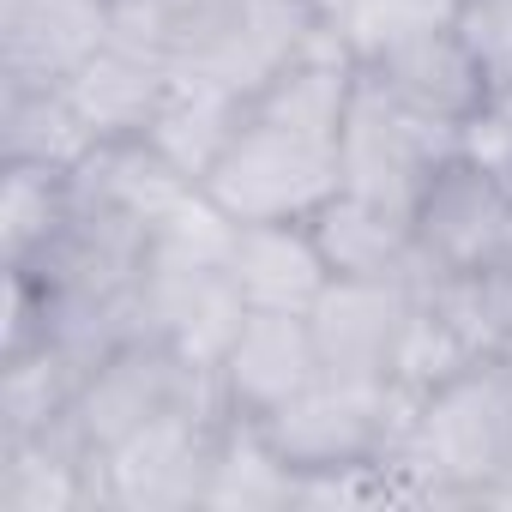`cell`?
<instances>
[{
  "mask_svg": "<svg viewBox=\"0 0 512 512\" xmlns=\"http://www.w3.org/2000/svg\"><path fill=\"white\" fill-rule=\"evenodd\" d=\"M187 404H223L217 374L193 368L163 338H127L115 356H103L85 374L67 422L79 428V440L91 452H115L121 440H133L139 428H151L157 416L187 410Z\"/></svg>",
  "mask_w": 512,
  "mask_h": 512,
  "instance_id": "4",
  "label": "cell"
},
{
  "mask_svg": "<svg viewBox=\"0 0 512 512\" xmlns=\"http://www.w3.org/2000/svg\"><path fill=\"white\" fill-rule=\"evenodd\" d=\"M410 416V398L392 380H356V374H320L308 392H296L284 410H272L260 428L278 446V458L296 476L314 470H356L380 464Z\"/></svg>",
  "mask_w": 512,
  "mask_h": 512,
  "instance_id": "3",
  "label": "cell"
},
{
  "mask_svg": "<svg viewBox=\"0 0 512 512\" xmlns=\"http://www.w3.org/2000/svg\"><path fill=\"white\" fill-rule=\"evenodd\" d=\"M0 512H97V452L73 422L0 440Z\"/></svg>",
  "mask_w": 512,
  "mask_h": 512,
  "instance_id": "14",
  "label": "cell"
},
{
  "mask_svg": "<svg viewBox=\"0 0 512 512\" xmlns=\"http://www.w3.org/2000/svg\"><path fill=\"white\" fill-rule=\"evenodd\" d=\"M362 73L386 97H398L410 115L440 121L452 133H464L488 109V85H482V73H476V61L452 25H434V31H416V37L380 49L374 61H362Z\"/></svg>",
  "mask_w": 512,
  "mask_h": 512,
  "instance_id": "12",
  "label": "cell"
},
{
  "mask_svg": "<svg viewBox=\"0 0 512 512\" xmlns=\"http://www.w3.org/2000/svg\"><path fill=\"white\" fill-rule=\"evenodd\" d=\"M326 374L320 344L308 314H278V308H247L223 368H217V392L229 416H253L266 422L272 410H284L296 392H308Z\"/></svg>",
  "mask_w": 512,
  "mask_h": 512,
  "instance_id": "8",
  "label": "cell"
},
{
  "mask_svg": "<svg viewBox=\"0 0 512 512\" xmlns=\"http://www.w3.org/2000/svg\"><path fill=\"white\" fill-rule=\"evenodd\" d=\"M470 362H476V344L416 290V314L404 326V344H398V362H392V386L404 398H422V392H434L440 380H452Z\"/></svg>",
  "mask_w": 512,
  "mask_h": 512,
  "instance_id": "24",
  "label": "cell"
},
{
  "mask_svg": "<svg viewBox=\"0 0 512 512\" xmlns=\"http://www.w3.org/2000/svg\"><path fill=\"white\" fill-rule=\"evenodd\" d=\"M506 452H512V368L500 356H476L434 392L410 398V416L380 464L398 476L404 500L482 506Z\"/></svg>",
  "mask_w": 512,
  "mask_h": 512,
  "instance_id": "1",
  "label": "cell"
},
{
  "mask_svg": "<svg viewBox=\"0 0 512 512\" xmlns=\"http://www.w3.org/2000/svg\"><path fill=\"white\" fill-rule=\"evenodd\" d=\"M73 223V169L0 163V260L7 272L37 266Z\"/></svg>",
  "mask_w": 512,
  "mask_h": 512,
  "instance_id": "20",
  "label": "cell"
},
{
  "mask_svg": "<svg viewBox=\"0 0 512 512\" xmlns=\"http://www.w3.org/2000/svg\"><path fill=\"white\" fill-rule=\"evenodd\" d=\"M229 278L247 296V308H278V314H308L332 266L314 241V223H241L235 253H229Z\"/></svg>",
  "mask_w": 512,
  "mask_h": 512,
  "instance_id": "15",
  "label": "cell"
},
{
  "mask_svg": "<svg viewBox=\"0 0 512 512\" xmlns=\"http://www.w3.org/2000/svg\"><path fill=\"white\" fill-rule=\"evenodd\" d=\"M79 386H85V374L55 344H31L19 356H0V440L43 434V428L67 422Z\"/></svg>",
  "mask_w": 512,
  "mask_h": 512,
  "instance_id": "22",
  "label": "cell"
},
{
  "mask_svg": "<svg viewBox=\"0 0 512 512\" xmlns=\"http://www.w3.org/2000/svg\"><path fill=\"white\" fill-rule=\"evenodd\" d=\"M223 404H187L97 452V512H193L205 500Z\"/></svg>",
  "mask_w": 512,
  "mask_h": 512,
  "instance_id": "5",
  "label": "cell"
},
{
  "mask_svg": "<svg viewBox=\"0 0 512 512\" xmlns=\"http://www.w3.org/2000/svg\"><path fill=\"white\" fill-rule=\"evenodd\" d=\"M175 67L151 49H133V43H109L97 61H85L61 91L67 103L79 109V121L91 127V139H145L157 109H163V91H169Z\"/></svg>",
  "mask_w": 512,
  "mask_h": 512,
  "instance_id": "16",
  "label": "cell"
},
{
  "mask_svg": "<svg viewBox=\"0 0 512 512\" xmlns=\"http://www.w3.org/2000/svg\"><path fill=\"white\" fill-rule=\"evenodd\" d=\"M247 109H253V97H241V91H229V85H217V79H205V73L175 67V79H169V91H163V109H157V121H151L145 139H151L187 181H205L211 163L229 151V139L247 127Z\"/></svg>",
  "mask_w": 512,
  "mask_h": 512,
  "instance_id": "18",
  "label": "cell"
},
{
  "mask_svg": "<svg viewBox=\"0 0 512 512\" xmlns=\"http://www.w3.org/2000/svg\"><path fill=\"white\" fill-rule=\"evenodd\" d=\"M91 151L97 139L61 85H0V163L79 169Z\"/></svg>",
  "mask_w": 512,
  "mask_h": 512,
  "instance_id": "21",
  "label": "cell"
},
{
  "mask_svg": "<svg viewBox=\"0 0 512 512\" xmlns=\"http://www.w3.org/2000/svg\"><path fill=\"white\" fill-rule=\"evenodd\" d=\"M482 506H512V452H506V464H500V476L488 482V494H482Z\"/></svg>",
  "mask_w": 512,
  "mask_h": 512,
  "instance_id": "27",
  "label": "cell"
},
{
  "mask_svg": "<svg viewBox=\"0 0 512 512\" xmlns=\"http://www.w3.org/2000/svg\"><path fill=\"white\" fill-rule=\"evenodd\" d=\"M314 241L326 253L332 278H380V284H428V260L416 241V211L338 187L314 217Z\"/></svg>",
  "mask_w": 512,
  "mask_h": 512,
  "instance_id": "11",
  "label": "cell"
},
{
  "mask_svg": "<svg viewBox=\"0 0 512 512\" xmlns=\"http://www.w3.org/2000/svg\"><path fill=\"white\" fill-rule=\"evenodd\" d=\"M109 43V0H0V85H67Z\"/></svg>",
  "mask_w": 512,
  "mask_h": 512,
  "instance_id": "7",
  "label": "cell"
},
{
  "mask_svg": "<svg viewBox=\"0 0 512 512\" xmlns=\"http://www.w3.org/2000/svg\"><path fill=\"white\" fill-rule=\"evenodd\" d=\"M187 187H199V181H187L151 139H103L73 169V199L79 205L109 211V217H127L139 229H157Z\"/></svg>",
  "mask_w": 512,
  "mask_h": 512,
  "instance_id": "17",
  "label": "cell"
},
{
  "mask_svg": "<svg viewBox=\"0 0 512 512\" xmlns=\"http://www.w3.org/2000/svg\"><path fill=\"white\" fill-rule=\"evenodd\" d=\"M241 320H247V296L235 290L229 272H193V266L145 260V278H139V326H145V338H163L175 356L217 374L235 332H241Z\"/></svg>",
  "mask_w": 512,
  "mask_h": 512,
  "instance_id": "9",
  "label": "cell"
},
{
  "mask_svg": "<svg viewBox=\"0 0 512 512\" xmlns=\"http://www.w3.org/2000/svg\"><path fill=\"white\" fill-rule=\"evenodd\" d=\"M452 151H458V133H452V127L410 115L398 97H386V91L362 73L356 103H350V121H344V139H338L344 187L416 211L428 175H434Z\"/></svg>",
  "mask_w": 512,
  "mask_h": 512,
  "instance_id": "6",
  "label": "cell"
},
{
  "mask_svg": "<svg viewBox=\"0 0 512 512\" xmlns=\"http://www.w3.org/2000/svg\"><path fill=\"white\" fill-rule=\"evenodd\" d=\"M452 31L470 49L488 97L512 91V0H458Z\"/></svg>",
  "mask_w": 512,
  "mask_h": 512,
  "instance_id": "26",
  "label": "cell"
},
{
  "mask_svg": "<svg viewBox=\"0 0 512 512\" xmlns=\"http://www.w3.org/2000/svg\"><path fill=\"white\" fill-rule=\"evenodd\" d=\"M199 187L235 223H308L344 187V163H338V145L302 139L247 109V127L229 139V151L211 163Z\"/></svg>",
  "mask_w": 512,
  "mask_h": 512,
  "instance_id": "2",
  "label": "cell"
},
{
  "mask_svg": "<svg viewBox=\"0 0 512 512\" xmlns=\"http://www.w3.org/2000/svg\"><path fill=\"white\" fill-rule=\"evenodd\" d=\"M416 314V284H380V278H332L326 296L308 308L314 344L326 374L356 380H392L404 326Z\"/></svg>",
  "mask_w": 512,
  "mask_h": 512,
  "instance_id": "10",
  "label": "cell"
},
{
  "mask_svg": "<svg viewBox=\"0 0 512 512\" xmlns=\"http://www.w3.org/2000/svg\"><path fill=\"white\" fill-rule=\"evenodd\" d=\"M235 235H241V223L205 187H187L169 205V217L151 229V260L157 266H193V272H229Z\"/></svg>",
  "mask_w": 512,
  "mask_h": 512,
  "instance_id": "23",
  "label": "cell"
},
{
  "mask_svg": "<svg viewBox=\"0 0 512 512\" xmlns=\"http://www.w3.org/2000/svg\"><path fill=\"white\" fill-rule=\"evenodd\" d=\"M356 85H362L356 49L332 25H320V37L290 67H278L260 91H253V115L272 121V127H290L302 139L338 145L344 121H350V103H356Z\"/></svg>",
  "mask_w": 512,
  "mask_h": 512,
  "instance_id": "13",
  "label": "cell"
},
{
  "mask_svg": "<svg viewBox=\"0 0 512 512\" xmlns=\"http://www.w3.org/2000/svg\"><path fill=\"white\" fill-rule=\"evenodd\" d=\"M199 506H223V512H296V470L278 458V446L266 440V428L253 416H223Z\"/></svg>",
  "mask_w": 512,
  "mask_h": 512,
  "instance_id": "19",
  "label": "cell"
},
{
  "mask_svg": "<svg viewBox=\"0 0 512 512\" xmlns=\"http://www.w3.org/2000/svg\"><path fill=\"white\" fill-rule=\"evenodd\" d=\"M452 13H458V0H350V13L338 19V37L356 49V61H374L380 49L416 31L452 25Z\"/></svg>",
  "mask_w": 512,
  "mask_h": 512,
  "instance_id": "25",
  "label": "cell"
}]
</instances>
